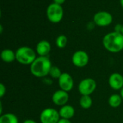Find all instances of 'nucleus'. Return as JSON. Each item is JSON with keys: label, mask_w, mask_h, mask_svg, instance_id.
<instances>
[{"label": "nucleus", "mask_w": 123, "mask_h": 123, "mask_svg": "<svg viewBox=\"0 0 123 123\" xmlns=\"http://www.w3.org/2000/svg\"><path fill=\"white\" fill-rule=\"evenodd\" d=\"M102 43L108 51L118 53L123 49V35L115 31L109 33L104 36Z\"/></svg>", "instance_id": "1"}, {"label": "nucleus", "mask_w": 123, "mask_h": 123, "mask_svg": "<svg viewBox=\"0 0 123 123\" xmlns=\"http://www.w3.org/2000/svg\"><path fill=\"white\" fill-rule=\"evenodd\" d=\"M52 67V62L48 57H38L30 65V72L36 78H44L49 75Z\"/></svg>", "instance_id": "2"}, {"label": "nucleus", "mask_w": 123, "mask_h": 123, "mask_svg": "<svg viewBox=\"0 0 123 123\" xmlns=\"http://www.w3.org/2000/svg\"><path fill=\"white\" fill-rule=\"evenodd\" d=\"M15 54L16 60L19 63L25 65H31L37 58L35 50L29 46H21L18 48Z\"/></svg>", "instance_id": "3"}, {"label": "nucleus", "mask_w": 123, "mask_h": 123, "mask_svg": "<svg viewBox=\"0 0 123 123\" xmlns=\"http://www.w3.org/2000/svg\"><path fill=\"white\" fill-rule=\"evenodd\" d=\"M63 9L61 5L53 3L48 5L46 9V15L48 20L53 23L60 22L63 17Z\"/></svg>", "instance_id": "4"}, {"label": "nucleus", "mask_w": 123, "mask_h": 123, "mask_svg": "<svg viewBox=\"0 0 123 123\" xmlns=\"http://www.w3.org/2000/svg\"><path fill=\"white\" fill-rule=\"evenodd\" d=\"M60 119L59 112L53 108H46L43 109L40 115L41 123H58Z\"/></svg>", "instance_id": "5"}, {"label": "nucleus", "mask_w": 123, "mask_h": 123, "mask_svg": "<svg viewBox=\"0 0 123 123\" xmlns=\"http://www.w3.org/2000/svg\"><path fill=\"white\" fill-rule=\"evenodd\" d=\"M96 81L91 78H87L79 83L78 90L81 96H90L96 90Z\"/></svg>", "instance_id": "6"}, {"label": "nucleus", "mask_w": 123, "mask_h": 123, "mask_svg": "<svg viewBox=\"0 0 123 123\" xmlns=\"http://www.w3.org/2000/svg\"><path fill=\"white\" fill-rule=\"evenodd\" d=\"M113 20L112 15L105 11H100L97 12L94 15L93 21L94 22L96 25L99 27H106L110 25Z\"/></svg>", "instance_id": "7"}, {"label": "nucleus", "mask_w": 123, "mask_h": 123, "mask_svg": "<svg viewBox=\"0 0 123 123\" xmlns=\"http://www.w3.org/2000/svg\"><path fill=\"white\" fill-rule=\"evenodd\" d=\"M89 57L88 54L83 50H79L74 52L71 58L73 65L79 68L86 67L89 63Z\"/></svg>", "instance_id": "8"}, {"label": "nucleus", "mask_w": 123, "mask_h": 123, "mask_svg": "<svg viewBox=\"0 0 123 123\" xmlns=\"http://www.w3.org/2000/svg\"><path fill=\"white\" fill-rule=\"evenodd\" d=\"M74 79L71 75L67 72H63L58 78V85L61 90L68 92L74 88Z\"/></svg>", "instance_id": "9"}, {"label": "nucleus", "mask_w": 123, "mask_h": 123, "mask_svg": "<svg viewBox=\"0 0 123 123\" xmlns=\"http://www.w3.org/2000/svg\"><path fill=\"white\" fill-rule=\"evenodd\" d=\"M69 99V95L68 92L61 89L56 91L52 96V101L54 104L60 107L66 105Z\"/></svg>", "instance_id": "10"}, {"label": "nucleus", "mask_w": 123, "mask_h": 123, "mask_svg": "<svg viewBox=\"0 0 123 123\" xmlns=\"http://www.w3.org/2000/svg\"><path fill=\"white\" fill-rule=\"evenodd\" d=\"M110 86L115 91L121 90L123 88V76L117 72L112 73L108 80Z\"/></svg>", "instance_id": "11"}, {"label": "nucleus", "mask_w": 123, "mask_h": 123, "mask_svg": "<svg viewBox=\"0 0 123 123\" xmlns=\"http://www.w3.org/2000/svg\"><path fill=\"white\" fill-rule=\"evenodd\" d=\"M51 51V45L46 40L39 41L36 46V53L39 57H47Z\"/></svg>", "instance_id": "12"}, {"label": "nucleus", "mask_w": 123, "mask_h": 123, "mask_svg": "<svg viewBox=\"0 0 123 123\" xmlns=\"http://www.w3.org/2000/svg\"><path fill=\"white\" fill-rule=\"evenodd\" d=\"M59 112V115L61 118L70 120L75 115V109L71 105H64L61 107Z\"/></svg>", "instance_id": "13"}, {"label": "nucleus", "mask_w": 123, "mask_h": 123, "mask_svg": "<svg viewBox=\"0 0 123 123\" xmlns=\"http://www.w3.org/2000/svg\"><path fill=\"white\" fill-rule=\"evenodd\" d=\"M1 59L4 62L10 63L16 60V54L12 49H5L1 53Z\"/></svg>", "instance_id": "14"}, {"label": "nucleus", "mask_w": 123, "mask_h": 123, "mask_svg": "<svg viewBox=\"0 0 123 123\" xmlns=\"http://www.w3.org/2000/svg\"><path fill=\"white\" fill-rule=\"evenodd\" d=\"M0 123H19V120L14 114L6 113L1 115Z\"/></svg>", "instance_id": "15"}, {"label": "nucleus", "mask_w": 123, "mask_h": 123, "mask_svg": "<svg viewBox=\"0 0 123 123\" xmlns=\"http://www.w3.org/2000/svg\"><path fill=\"white\" fill-rule=\"evenodd\" d=\"M123 101V99L119 94H113L110 96L108 99V104L111 107L117 108L119 107Z\"/></svg>", "instance_id": "16"}, {"label": "nucleus", "mask_w": 123, "mask_h": 123, "mask_svg": "<svg viewBox=\"0 0 123 123\" xmlns=\"http://www.w3.org/2000/svg\"><path fill=\"white\" fill-rule=\"evenodd\" d=\"M79 104L83 109H89L92 106V99L90 96H81Z\"/></svg>", "instance_id": "17"}, {"label": "nucleus", "mask_w": 123, "mask_h": 123, "mask_svg": "<svg viewBox=\"0 0 123 123\" xmlns=\"http://www.w3.org/2000/svg\"><path fill=\"white\" fill-rule=\"evenodd\" d=\"M67 42H68L67 37L65 35H60L56 38L55 44H56L57 47H58L59 49H63L66 46Z\"/></svg>", "instance_id": "18"}, {"label": "nucleus", "mask_w": 123, "mask_h": 123, "mask_svg": "<svg viewBox=\"0 0 123 123\" xmlns=\"http://www.w3.org/2000/svg\"><path fill=\"white\" fill-rule=\"evenodd\" d=\"M49 75L53 78H56V79H58L61 75H62V72L61 71V70L56 67V66H53L50 70V72H49Z\"/></svg>", "instance_id": "19"}, {"label": "nucleus", "mask_w": 123, "mask_h": 123, "mask_svg": "<svg viewBox=\"0 0 123 123\" xmlns=\"http://www.w3.org/2000/svg\"><path fill=\"white\" fill-rule=\"evenodd\" d=\"M6 94V86L3 83H0V97L2 98Z\"/></svg>", "instance_id": "20"}, {"label": "nucleus", "mask_w": 123, "mask_h": 123, "mask_svg": "<svg viewBox=\"0 0 123 123\" xmlns=\"http://www.w3.org/2000/svg\"><path fill=\"white\" fill-rule=\"evenodd\" d=\"M122 28H123V25H120V24H117L115 27V31L117 32V33H121L122 32Z\"/></svg>", "instance_id": "21"}, {"label": "nucleus", "mask_w": 123, "mask_h": 123, "mask_svg": "<svg viewBox=\"0 0 123 123\" xmlns=\"http://www.w3.org/2000/svg\"><path fill=\"white\" fill-rule=\"evenodd\" d=\"M58 123H71V122L70 121V120H66V119H62V118H61Z\"/></svg>", "instance_id": "22"}, {"label": "nucleus", "mask_w": 123, "mask_h": 123, "mask_svg": "<svg viewBox=\"0 0 123 123\" xmlns=\"http://www.w3.org/2000/svg\"><path fill=\"white\" fill-rule=\"evenodd\" d=\"M65 1H66V0H53V3L58 4L59 5H62Z\"/></svg>", "instance_id": "23"}, {"label": "nucleus", "mask_w": 123, "mask_h": 123, "mask_svg": "<svg viewBox=\"0 0 123 123\" xmlns=\"http://www.w3.org/2000/svg\"><path fill=\"white\" fill-rule=\"evenodd\" d=\"M23 123H37V122H35V120H25Z\"/></svg>", "instance_id": "24"}, {"label": "nucleus", "mask_w": 123, "mask_h": 123, "mask_svg": "<svg viewBox=\"0 0 123 123\" xmlns=\"http://www.w3.org/2000/svg\"><path fill=\"white\" fill-rule=\"evenodd\" d=\"M120 96H121V97H122V99H123V88L120 90Z\"/></svg>", "instance_id": "25"}, {"label": "nucleus", "mask_w": 123, "mask_h": 123, "mask_svg": "<svg viewBox=\"0 0 123 123\" xmlns=\"http://www.w3.org/2000/svg\"><path fill=\"white\" fill-rule=\"evenodd\" d=\"M120 3L121 7L123 8V0H120Z\"/></svg>", "instance_id": "26"}, {"label": "nucleus", "mask_w": 123, "mask_h": 123, "mask_svg": "<svg viewBox=\"0 0 123 123\" xmlns=\"http://www.w3.org/2000/svg\"><path fill=\"white\" fill-rule=\"evenodd\" d=\"M0 28H1V33H2V31H3V28H2V25H0Z\"/></svg>", "instance_id": "27"}, {"label": "nucleus", "mask_w": 123, "mask_h": 123, "mask_svg": "<svg viewBox=\"0 0 123 123\" xmlns=\"http://www.w3.org/2000/svg\"><path fill=\"white\" fill-rule=\"evenodd\" d=\"M121 33L123 35V28H122V32H121Z\"/></svg>", "instance_id": "28"}]
</instances>
